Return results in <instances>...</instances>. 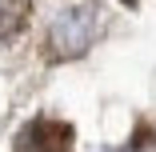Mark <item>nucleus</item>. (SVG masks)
Wrapping results in <instances>:
<instances>
[{
  "label": "nucleus",
  "mask_w": 156,
  "mask_h": 152,
  "mask_svg": "<svg viewBox=\"0 0 156 152\" xmlns=\"http://www.w3.org/2000/svg\"><path fill=\"white\" fill-rule=\"evenodd\" d=\"M68 148H72V128L60 120H36L16 140V152H68Z\"/></svg>",
  "instance_id": "obj_1"
},
{
  "label": "nucleus",
  "mask_w": 156,
  "mask_h": 152,
  "mask_svg": "<svg viewBox=\"0 0 156 152\" xmlns=\"http://www.w3.org/2000/svg\"><path fill=\"white\" fill-rule=\"evenodd\" d=\"M24 16H28V4L24 0H0V40L16 36L24 28Z\"/></svg>",
  "instance_id": "obj_2"
}]
</instances>
